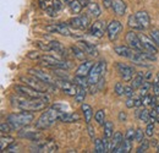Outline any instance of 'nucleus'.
<instances>
[{"mask_svg":"<svg viewBox=\"0 0 159 153\" xmlns=\"http://www.w3.org/2000/svg\"><path fill=\"white\" fill-rule=\"evenodd\" d=\"M11 104L21 110L39 112L47 108V105L49 104V100L44 98H27V97L17 95L16 97H11Z\"/></svg>","mask_w":159,"mask_h":153,"instance_id":"1","label":"nucleus"},{"mask_svg":"<svg viewBox=\"0 0 159 153\" xmlns=\"http://www.w3.org/2000/svg\"><path fill=\"white\" fill-rule=\"evenodd\" d=\"M66 109H67V107L62 105V104H54V105L47 108L43 112V114L38 118V120L36 121V129L45 130V129L50 128L57 120H59V116Z\"/></svg>","mask_w":159,"mask_h":153,"instance_id":"2","label":"nucleus"},{"mask_svg":"<svg viewBox=\"0 0 159 153\" xmlns=\"http://www.w3.org/2000/svg\"><path fill=\"white\" fill-rule=\"evenodd\" d=\"M33 120H34V115L32 112L28 110H23L21 113H12L6 118V121L9 123L11 129L16 131H20L23 128L31 125Z\"/></svg>","mask_w":159,"mask_h":153,"instance_id":"3","label":"nucleus"},{"mask_svg":"<svg viewBox=\"0 0 159 153\" xmlns=\"http://www.w3.org/2000/svg\"><path fill=\"white\" fill-rule=\"evenodd\" d=\"M20 81L25 82V85H28V86H31V87H33V88H36V90H38V91L47 92V93H50L52 91H57V88H58V86H55V85H49V83L42 81L38 77L33 76V75L20 77Z\"/></svg>","mask_w":159,"mask_h":153,"instance_id":"4","label":"nucleus"},{"mask_svg":"<svg viewBox=\"0 0 159 153\" xmlns=\"http://www.w3.org/2000/svg\"><path fill=\"white\" fill-rule=\"evenodd\" d=\"M15 91H16L17 95L27 97V98H44V99H48L50 102V97L48 96L47 92L38 91V90H36V88H33L28 85H16Z\"/></svg>","mask_w":159,"mask_h":153,"instance_id":"5","label":"nucleus"},{"mask_svg":"<svg viewBox=\"0 0 159 153\" xmlns=\"http://www.w3.org/2000/svg\"><path fill=\"white\" fill-rule=\"evenodd\" d=\"M105 70H107V63L105 61H99L97 63L96 65H93V67L91 69L89 74H88V83L89 86L91 85H97L99 82V80L102 78V76L105 74Z\"/></svg>","mask_w":159,"mask_h":153,"instance_id":"6","label":"nucleus"},{"mask_svg":"<svg viewBox=\"0 0 159 153\" xmlns=\"http://www.w3.org/2000/svg\"><path fill=\"white\" fill-rule=\"evenodd\" d=\"M57 86L61 91H64V93H66L67 96L75 97L77 92V86L69 82V80H62V78H57Z\"/></svg>","mask_w":159,"mask_h":153,"instance_id":"7","label":"nucleus"},{"mask_svg":"<svg viewBox=\"0 0 159 153\" xmlns=\"http://www.w3.org/2000/svg\"><path fill=\"white\" fill-rule=\"evenodd\" d=\"M126 42H127V44L134 49V50H136V52H143V45H142V42H141V38H139V36H137V33H135V32H127V35H126Z\"/></svg>","mask_w":159,"mask_h":153,"instance_id":"8","label":"nucleus"},{"mask_svg":"<svg viewBox=\"0 0 159 153\" xmlns=\"http://www.w3.org/2000/svg\"><path fill=\"white\" fill-rule=\"evenodd\" d=\"M122 30V25L121 22L118 20H113L109 25H108V28H107V32H108V37L111 42H114L115 39L119 37L120 32Z\"/></svg>","mask_w":159,"mask_h":153,"instance_id":"9","label":"nucleus"},{"mask_svg":"<svg viewBox=\"0 0 159 153\" xmlns=\"http://www.w3.org/2000/svg\"><path fill=\"white\" fill-rule=\"evenodd\" d=\"M45 31L50 32V33H59L61 36H66L69 37L70 36V30H69V25L67 23H54V25H49L45 27Z\"/></svg>","mask_w":159,"mask_h":153,"instance_id":"10","label":"nucleus"},{"mask_svg":"<svg viewBox=\"0 0 159 153\" xmlns=\"http://www.w3.org/2000/svg\"><path fill=\"white\" fill-rule=\"evenodd\" d=\"M28 72H30V75H33V76L38 77L39 80L47 82V83H49V85H55L57 86V78H54L52 75H49L48 72H44L42 70H38V69H30Z\"/></svg>","mask_w":159,"mask_h":153,"instance_id":"11","label":"nucleus"},{"mask_svg":"<svg viewBox=\"0 0 159 153\" xmlns=\"http://www.w3.org/2000/svg\"><path fill=\"white\" fill-rule=\"evenodd\" d=\"M107 28H108V26H105L104 21H96L94 23H92V26L89 28V33L96 38H102L104 36V32Z\"/></svg>","mask_w":159,"mask_h":153,"instance_id":"12","label":"nucleus"},{"mask_svg":"<svg viewBox=\"0 0 159 153\" xmlns=\"http://www.w3.org/2000/svg\"><path fill=\"white\" fill-rule=\"evenodd\" d=\"M118 70H119V74L121 78L125 81V82H130L132 80V76H134V69L129 65H125V64H118L116 65Z\"/></svg>","mask_w":159,"mask_h":153,"instance_id":"13","label":"nucleus"},{"mask_svg":"<svg viewBox=\"0 0 159 153\" xmlns=\"http://www.w3.org/2000/svg\"><path fill=\"white\" fill-rule=\"evenodd\" d=\"M93 65H94V63L92 60H83V63L77 67V70H76V75L87 77L89 71H91V69L93 67Z\"/></svg>","mask_w":159,"mask_h":153,"instance_id":"14","label":"nucleus"},{"mask_svg":"<svg viewBox=\"0 0 159 153\" xmlns=\"http://www.w3.org/2000/svg\"><path fill=\"white\" fill-rule=\"evenodd\" d=\"M139 38H141L144 52H148V53H152V54H157L158 53V49H157L158 47L154 44V42H151L146 36H139Z\"/></svg>","mask_w":159,"mask_h":153,"instance_id":"15","label":"nucleus"},{"mask_svg":"<svg viewBox=\"0 0 159 153\" xmlns=\"http://www.w3.org/2000/svg\"><path fill=\"white\" fill-rule=\"evenodd\" d=\"M136 17H137V21H139V23L141 25L142 30H147V28L149 27V25H151V19H149V15H148L147 11L141 10V11H139V12L136 14Z\"/></svg>","mask_w":159,"mask_h":153,"instance_id":"16","label":"nucleus"},{"mask_svg":"<svg viewBox=\"0 0 159 153\" xmlns=\"http://www.w3.org/2000/svg\"><path fill=\"white\" fill-rule=\"evenodd\" d=\"M79 47L86 53V54H89V55H92V57H97V55H98V50H97V48H96L93 44L88 43V42L80 40Z\"/></svg>","mask_w":159,"mask_h":153,"instance_id":"17","label":"nucleus"},{"mask_svg":"<svg viewBox=\"0 0 159 153\" xmlns=\"http://www.w3.org/2000/svg\"><path fill=\"white\" fill-rule=\"evenodd\" d=\"M114 52H115L119 57L129 58V59L132 57V54H134V49H132L131 47H125V45L115 47V48H114Z\"/></svg>","mask_w":159,"mask_h":153,"instance_id":"18","label":"nucleus"},{"mask_svg":"<svg viewBox=\"0 0 159 153\" xmlns=\"http://www.w3.org/2000/svg\"><path fill=\"white\" fill-rule=\"evenodd\" d=\"M113 10L118 16H122L126 11V4L124 0H113Z\"/></svg>","mask_w":159,"mask_h":153,"instance_id":"19","label":"nucleus"},{"mask_svg":"<svg viewBox=\"0 0 159 153\" xmlns=\"http://www.w3.org/2000/svg\"><path fill=\"white\" fill-rule=\"evenodd\" d=\"M59 120L62 121V123H76V121H80V115L77 113H67V112H64L59 116Z\"/></svg>","mask_w":159,"mask_h":153,"instance_id":"20","label":"nucleus"},{"mask_svg":"<svg viewBox=\"0 0 159 153\" xmlns=\"http://www.w3.org/2000/svg\"><path fill=\"white\" fill-rule=\"evenodd\" d=\"M81 110H82V113H83L86 124H89V123H91V120H92V118H93V110H92V107H91L89 104L83 103V104L81 105Z\"/></svg>","mask_w":159,"mask_h":153,"instance_id":"21","label":"nucleus"},{"mask_svg":"<svg viewBox=\"0 0 159 153\" xmlns=\"http://www.w3.org/2000/svg\"><path fill=\"white\" fill-rule=\"evenodd\" d=\"M122 141H124L122 134L120 131H116L115 134L113 135V137H111V151L110 152H115V150L122 143Z\"/></svg>","mask_w":159,"mask_h":153,"instance_id":"22","label":"nucleus"},{"mask_svg":"<svg viewBox=\"0 0 159 153\" xmlns=\"http://www.w3.org/2000/svg\"><path fill=\"white\" fill-rule=\"evenodd\" d=\"M14 143V138L9 135H2L0 138V150L1 152H5V150H7L11 145Z\"/></svg>","mask_w":159,"mask_h":153,"instance_id":"23","label":"nucleus"},{"mask_svg":"<svg viewBox=\"0 0 159 153\" xmlns=\"http://www.w3.org/2000/svg\"><path fill=\"white\" fill-rule=\"evenodd\" d=\"M19 135H20V137L27 138V140H31V141L39 140L40 137H42V134L38 132V131H20Z\"/></svg>","mask_w":159,"mask_h":153,"instance_id":"24","label":"nucleus"},{"mask_svg":"<svg viewBox=\"0 0 159 153\" xmlns=\"http://www.w3.org/2000/svg\"><path fill=\"white\" fill-rule=\"evenodd\" d=\"M131 147H132V142H131V140H127V138H124V141H122V143L120 145L119 147L115 150V153H129L131 151Z\"/></svg>","mask_w":159,"mask_h":153,"instance_id":"25","label":"nucleus"},{"mask_svg":"<svg viewBox=\"0 0 159 153\" xmlns=\"http://www.w3.org/2000/svg\"><path fill=\"white\" fill-rule=\"evenodd\" d=\"M50 47H52V50H54L55 53H58V54L62 55V57L66 55L65 48L62 47V44H61L60 42H58V40H52V42H50Z\"/></svg>","mask_w":159,"mask_h":153,"instance_id":"26","label":"nucleus"},{"mask_svg":"<svg viewBox=\"0 0 159 153\" xmlns=\"http://www.w3.org/2000/svg\"><path fill=\"white\" fill-rule=\"evenodd\" d=\"M136 114L139 116V119L141 121H143V123H146V124H149V123H152L151 121V115H149V112L147 110V109H139L136 112Z\"/></svg>","mask_w":159,"mask_h":153,"instance_id":"27","label":"nucleus"},{"mask_svg":"<svg viewBox=\"0 0 159 153\" xmlns=\"http://www.w3.org/2000/svg\"><path fill=\"white\" fill-rule=\"evenodd\" d=\"M88 12H89L94 19H98L100 16V14H102L98 4H96V2H89V4H88Z\"/></svg>","mask_w":159,"mask_h":153,"instance_id":"28","label":"nucleus"},{"mask_svg":"<svg viewBox=\"0 0 159 153\" xmlns=\"http://www.w3.org/2000/svg\"><path fill=\"white\" fill-rule=\"evenodd\" d=\"M86 96H87V88L77 86V92H76V96H75L76 103H83L84 99H86Z\"/></svg>","mask_w":159,"mask_h":153,"instance_id":"29","label":"nucleus"},{"mask_svg":"<svg viewBox=\"0 0 159 153\" xmlns=\"http://www.w3.org/2000/svg\"><path fill=\"white\" fill-rule=\"evenodd\" d=\"M103 135L105 137H109L111 138L113 135H114V125L111 121H105L104 123V131H103Z\"/></svg>","mask_w":159,"mask_h":153,"instance_id":"30","label":"nucleus"},{"mask_svg":"<svg viewBox=\"0 0 159 153\" xmlns=\"http://www.w3.org/2000/svg\"><path fill=\"white\" fill-rule=\"evenodd\" d=\"M74 82H75L76 86L83 87V88H88V86H89V83H88V78L84 76H79V75H76L75 78H74Z\"/></svg>","mask_w":159,"mask_h":153,"instance_id":"31","label":"nucleus"},{"mask_svg":"<svg viewBox=\"0 0 159 153\" xmlns=\"http://www.w3.org/2000/svg\"><path fill=\"white\" fill-rule=\"evenodd\" d=\"M143 82H144V76L139 72L137 74V76L134 77V80H131V86L134 87V90H137L143 85Z\"/></svg>","mask_w":159,"mask_h":153,"instance_id":"32","label":"nucleus"},{"mask_svg":"<svg viewBox=\"0 0 159 153\" xmlns=\"http://www.w3.org/2000/svg\"><path fill=\"white\" fill-rule=\"evenodd\" d=\"M69 7H70L72 14H80L81 10H82V5H81L79 0H71L70 4H69Z\"/></svg>","mask_w":159,"mask_h":153,"instance_id":"33","label":"nucleus"},{"mask_svg":"<svg viewBox=\"0 0 159 153\" xmlns=\"http://www.w3.org/2000/svg\"><path fill=\"white\" fill-rule=\"evenodd\" d=\"M71 52H72V55L76 59H80V60H84L86 59V53L80 47H71Z\"/></svg>","mask_w":159,"mask_h":153,"instance_id":"34","label":"nucleus"},{"mask_svg":"<svg viewBox=\"0 0 159 153\" xmlns=\"http://www.w3.org/2000/svg\"><path fill=\"white\" fill-rule=\"evenodd\" d=\"M94 152L96 153H104L107 152V148H105V145L103 142V140H94Z\"/></svg>","mask_w":159,"mask_h":153,"instance_id":"35","label":"nucleus"},{"mask_svg":"<svg viewBox=\"0 0 159 153\" xmlns=\"http://www.w3.org/2000/svg\"><path fill=\"white\" fill-rule=\"evenodd\" d=\"M69 27H72L75 30H82V22H81V17H74L67 21Z\"/></svg>","mask_w":159,"mask_h":153,"instance_id":"36","label":"nucleus"},{"mask_svg":"<svg viewBox=\"0 0 159 153\" xmlns=\"http://www.w3.org/2000/svg\"><path fill=\"white\" fill-rule=\"evenodd\" d=\"M127 23H129V27H130V28H134V30H142L141 25H139V21H137L136 15H131V16L129 17Z\"/></svg>","mask_w":159,"mask_h":153,"instance_id":"37","label":"nucleus"},{"mask_svg":"<svg viewBox=\"0 0 159 153\" xmlns=\"http://www.w3.org/2000/svg\"><path fill=\"white\" fill-rule=\"evenodd\" d=\"M149 88H151V83H149V82H147V81H144V82H143V85L139 87V95H141V97L147 96V95H148Z\"/></svg>","mask_w":159,"mask_h":153,"instance_id":"38","label":"nucleus"},{"mask_svg":"<svg viewBox=\"0 0 159 153\" xmlns=\"http://www.w3.org/2000/svg\"><path fill=\"white\" fill-rule=\"evenodd\" d=\"M94 119H96V121L99 124V125H104V120H105V113H104V110H98L96 114H94Z\"/></svg>","mask_w":159,"mask_h":153,"instance_id":"39","label":"nucleus"},{"mask_svg":"<svg viewBox=\"0 0 159 153\" xmlns=\"http://www.w3.org/2000/svg\"><path fill=\"white\" fill-rule=\"evenodd\" d=\"M148 147H149V142H148L147 140H143V141H141V142H139V146L137 147L136 152L137 153L146 152V151L148 150Z\"/></svg>","mask_w":159,"mask_h":153,"instance_id":"40","label":"nucleus"},{"mask_svg":"<svg viewBox=\"0 0 159 153\" xmlns=\"http://www.w3.org/2000/svg\"><path fill=\"white\" fill-rule=\"evenodd\" d=\"M114 91H115L116 96H122V95H125V86L121 82H116V85L114 87Z\"/></svg>","mask_w":159,"mask_h":153,"instance_id":"41","label":"nucleus"},{"mask_svg":"<svg viewBox=\"0 0 159 153\" xmlns=\"http://www.w3.org/2000/svg\"><path fill=\"white\" fill-rule=\"evenodd\" d=\"M12 129H11V126L9 125V123L6 121V123H1V125H0V131H1V135H9V132L11 131Z\"/></svg>","mask_w":159,"mask_h":153,"instance_id":"42","label":"nucleus"},{"mask_svg":"<svg viewBox=\"0 0 159 153\" xmlns=\"http://www.w3.org/2000/svg\"><path fill=\"white\" fill-rule=\"evenodd\" d=\"M151 38H152V40L154 42V44L159 48V31L158 30L154 28V30L151 31Z\"/></svg>","mask_w":159,"mask_h":153,"instance_id":"43","label":"nucleus"},{"mask_svg":"<svg viewBox=\"0 0 159 153\" xmlns=\"http://www.w3.org/2000/svg\"><path fill=\"white\" fill-rule=\"evenodd\" d=\"M81 22H82V30H87L91 21H89V17L87 15H81Z\"/></svg>","mask_w":159,"mask_h":153,"instance_id":"44","label":"nucleus"},{"mask_svg":"<svg viewBox=\"0 0 159 153\" xmlns=\"http://www.w3.org/2000/svg\"><path fill=\"white\" fill-rule=\"evenodd\" d=\"M146 136H148V137H153V135H154V125H153V123H149V124H147V128H146Z\"/></svg>","mask_w":159,"mask_h":153,"instance_id":"45","label":"nucleus"},{"mask_svg":"<svg viewBox=\"0 0 159 153\" xmlns=\"http://www.w3.org/2000/svg\"><path fill=\"white\" fill-rule=\"evenodd\" d=\"M36 44L42 50H44V52H50V50H52L50 43H44V42H36Z\"/></svg>","mask_w":159,"mask_h":153,"instance_id":"46","label":"nucleus"},{"mask_svg":"<svg viewBox=\"0 0 159 153\" xmlns=\"http://www.w3.org/2000/svg\"><path fill=\"white\" fill-rule=\"evenodd\" d=\"M153 95L156 97L159 96V72L157 74V76H156V80H154V83H153Z\"/></svg>","mask_w":159,"mask_h":153,"instance_id":"47","label":"nucleus"},{"mask_svg":"<svg viewBox=\"0 0 159 153\" xmlns=\"http://www.w3.org/2000/svg\"><path fill=\"white\" fill-rule=\"evenodd\" d=\"M141 98H142L143 105H153V97L151 95H147V96L141 97Z\"/></svg>","mask_w":159,"mask_h":153,"instance_id":"48","label":"nucleus"},{"mask_svg":"<svg viewBox=\"0 0 159 153\" xmlns=\"http://www.w3.org/2000/svg\"><path fill=\"white\" fill-rule=\"evenodd\" d=\"M40 57H42V55H40V53L38 52V50L27 53V58H28V59H32V60H39Z\"/></svg>","mask_w":159,"mask_h":153,"instance_id":"49","label":"nucleus"},{"mask_svg":"<svg viewBox=\"0 0 159 153\" xmlns=\"http://www.w3.org/2000/svg\"><path fill=\"white\" fill-rule=\"evenodd\" d=\"M45 12H47L50 17H55V16L58 15V12H59V11H57V10L54 9V6L52 5V6H48V7L45 9Z\"/></svg>","mask_w":159,"mask_h":153,"instance_id":"50","label":"nucleus"},{"mask_svg":"<svg viewBox=\"0 0 159 153\" xmlns=\"http://www.w3.org/2000/svg\"><path fill=\"white\" fill-rule=\"evenodd\" d=\"M135 136H136V131H134V129H130V130H127V132L125 134V138H127V140H131V141H134Z\"/></svg>","mask_w":159,"mask_h":153,"instance_id":"51","label":"nucleus"},{"mask_svg":"<svg viewBox=\"0 0 159 153\" xmlns=\"http://www.w3.org/2000/svg\"><path fill=\"white\" fill-rule=\"evenodd\" d=\"M135 140H136L139 143L141 142V141H143V140H144V138H143V130H142V129H137V130H136Z\"/></svg>","mask_w":159,"mask_h":153,"instance_id":"52","label":"nucleus"},{"mask_svg":"<svg viewBox=\"0 0 159 153\" xmlns=\"http://www.w3.org/2000/svg\"><path fill=\"white\" fill-rule=\"evenodd\" d=\"M134 91H135V90H134L132 86H126V87H125V96L127 97V98H129V97H132L134 96Z\"/></svg>","mask_w":159,"mask_h":153,"instance_id":"53","label":"nucleus"},{"mask_svg":"<svg viewBox=\"0 0 159 153\" xmlns=\"http://www.w3.org/2000/svg\"><path fill=\"white\" fill-rule=\"evenodd\" d=\"M53 6H54V9H55L57 11H60V10H62L64 4H62L60 0H54V1H53Z\"/></svg>","mask_w":159,"mask_h":153,"instance_id":"54","label":"nucleus"},{"mask_svg":"<svg viewBox=\"0 0 159 153\" xmlns=\"http://www.w3.org/2000/svg\"><path fill=\"white\" fill-rule=\"evenodd\" d=\"M126 107L127 108H135V99H132V97H129L126 100Z\"/></svg>","mask_w":159,"mask_h":153,"instance_id":"55","label":"nucleus"},{"mask_svg":"<svg viewBox=\"0 0 159 153\" xmlns=\"http://www.w3.org/2000/svg\"><path fill=\"white\" fill-rule=\"evenodd\" d=\"M87 130H88L89 137H91L92 140H94V128L91 126V124H87Z\"/></svg>","mask_w":159,"mask_h":153,"instance_id":"56","label":"nucleus"},{"mask_svg":"<svg viewBox=\"0 0 159 153\" xmlns=\"http://www.w3.org/2000/svg\"><path fill=\"white\" fill-rule=\"evenodd\" d=\"M103 4L105 9H109L110 6H113V0H103Z\"/></svg>","mask_w":159,"mask_h":153,"instance_id":"57","label":"nucleus"},{"mask_svg":"<svg viewBox=\"0 0 159 153\" xmlns=\"http://www.w3.org/2000/svg\"><path fill=\"white\" fill-rule=\"evenodd\" d=\"M38 1H39V6H40V9H43V10H45V9L48 7V6H47V4H45V2L48 1V0H38Z\"/></svg>","mask_w":159,"mask_h":153,"instance_id":"58","label":"nucleus"},{"mask_svg":"<svg viewBox=\"0 0 159 153\" xmlns=\"http://www.w3.org/2000/svg\"><path fill=\"white\" fill-rule=\"evenodd\" d=\"M119 120L120 121H125L126 120V114L124 112H120L119 113Z\"/></svg>","mask_w":159,"mask_h":153,"instance_id":"59","label":"nucleus"},{"mask_svg":"<svg viewBox=\"0 0 159 153\" xmlns=\"http://www.w3.org/2000/svg\"><path fill=\"white\" fill-rule=\"evenodd\" d=\"M79 1L81 2L82 6H88V4L91 2V0H79Z\"/></svg>","mask_w":159,"mask_h":153,"instance_id":"60","label":"nucleus"},{"mask_svg":"<svg viewBox=\"0 0 159 153\" xmlns=\"http://www.w3.org/2000/svg\"><path fill=\"white\" fill-rule=\"evenodd\" d=\"M60 1H61V2H62V4H64V5H65V4H67V5H69V4H70V1H71V0H60Z\"/></svg>","mask_w":159,"mask_h":153,"instance_id":"61","label":"nucleus"},{"mask_svg":"<svg viewBox=\"0 0 159 153\" xmlns=\"http://www.w3.org/2000/svg\"><path fill=\"white\" fill-rule=\"evenodd\" d=\"M156 121H157V123H159V114L157 115V118H156Z\"/></svg>","mask_w":159,"mask_h":153,"instance_id":"62","label":"nucleus"},{"mask_svg":"<svg viewBox=\"0 0 159 153\" xmlns=\"http://www.w3.org/2000/svg\"><path fill=\"white\" fill-rule=\"evenodd\" d=\"M157 150H158V151H157V152H159V145H158V148H157Z\"/></svg>","mask_w":159,"mask_h":153,"instance_id":"63","label":"nucleus"},{"mask_svg":"<svg viewBox=\"0 0 159 153\" xmlns=\"http://www.w3.org/2000/svg\"><path fill=\"white\" fill-rule=\"evenodd\" d=\"M48 1H49V0H48Z\"/></svg>","mask_w":159,"mask_h":153,"instance_id":"64","label":"nucleus"}]
</instances>
